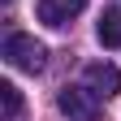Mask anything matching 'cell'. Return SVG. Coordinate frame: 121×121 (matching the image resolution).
<instances>
[{"mask_svg":"<svg viewBox=\"0 0 121 121\" xmlns=\"http://www.w3.org/2000/svg\"><path fill=\"white\" fill-rule=\"evenodd\" d=\"M4 60H9L13 69H22V73H43V65H48V48H43L35 35L13 30V35L4 39Z\"/></svg>","mask_w":121,"mask_h":121,"instance_id":"1","label":"cell"},{"mask_svg":"<svg viewBox=\"0 0 121 121\" xmlns=\"http://www.w3.org/2000/svg\"><path fill=\"white\" fill-rule=\"evenodd\" d=\"M56 108L65 112L69 121H95V117H99V99L91 95L86 86H60Z\"/></svg>","mask_w":121,"mask_h":121,"instance_id":"2","label":"cell"},{"mask_svg":"<svg viewBox=\"0 0 121 121\" xmlns=\"http://www.w3.org/2000/svg\"><path fill=\"white\" fill-rule=\"evenodd\" d=\"M82 86H86L95 99H112L117 91H121V69L108 65V60H95V65L82 69Z\"/></svg>","mask_w":121,"mask_h":121,"instance_id":"3","label":"cell"},{"mask_svg":"<svg viewBox=\"0 0 121 121\" xmlns=\"http://www.w3.org/2000/svg\"><path fill=\"white\" fill-rule=\"evenodd\" d=\"M86 9V0H35V13L43 26H69Z\"/></svg>","mask_w":121,"mask_h":121,"instance_id":"4","label":"cell"},{"mask_svg":"<svg viewBox=\"0 0 121 121\" xmlns=\"http://www.w3.org/2000/svg\"><path fill=\"white\" fill-rule=\"evenodd\" d=\"M95 35L104 48H121V9H108V13H99V26H95Z\"/></svg>","mask_w":121,"mask_h":121,"instance_id":"5","label":"cell"},{"mask_svg":"<svg viewBox=\"0 0 121 121\" xmlns=\"http://www.w3.org/2000/svg\"><path fill=\"white\" fill-rule=\"evenodd\" d=\"M0 99H4V121H17V112H22V91L13 86V82H0Z\"/></svg>","mask_w":121,"mask_h":121,"instance_id":"6","label":"cell"},{"mask_svg":"<svg viewBox=\"0 0 121 121\" xmlns=\"http://www.w3.org/2000/svg\"><path fill=\"white\" fill-rule=\"evenodd\" d=\"M4 4H9V0H4Z\"/></svg>","mask_w":121,"mask_h":121,"instance_id":"7","label":"cell"}]
</instances>
